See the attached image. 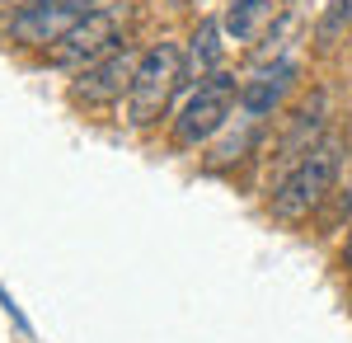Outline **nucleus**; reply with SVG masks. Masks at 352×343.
Masks as SVG:
<instances>
[{"instance_id":"nucleus-15","label":"nucleus","mask_w":352,"mask_h":343,"mask_svg":"<svg viewBox=\"0 0 352 343\" xmlns=\"http://www.w3.org/2000/svg\"><path fill=\"white\" fill-rule=\"evenodd\" d=\"M169 5H192V0H169Z\"/></svg>"},{"instance_id":"nucleus-2","label":"nucleus","mask_w":352,"mask_h":343,"mask_svg":"<svg viewBox=\"0 0 352 343\" xmlns=\"http://www.w3.org/2000/svg\"><path fill=\"white\" fill-rule=\"evenodd\" d=\"M179 90H184V43L160 38V43L141 48L132 90H127V127L132 132H151Z\"/></svg>"},{"instance_id":"nucleus-5","label":"nucleus","mask_w":352,"mask_h":343,"mask_svg":"<svg viewBox=\"0 0 352 343\" xmlns=\"http://www.w3.org/2000/svg\"><path fill=\"white\" fill-rule=\"evenodd\" d=\"M136 61H141V48H132V43L113 48L109 56L89 61V66H80V71L71 76L66 99H71L76 108H85V113H104V108L122 104V99H127V90H132Z\"/></svg>"},{"instance_id":"nucleus-9","label":"nucleus","mask_w":352,"mask_h":343,"mask_svg":"<svg viewBox=\"0 0 352 343\" xmlns=\"http://www.w3.org/2000/svg\"><path fill=\"white\" fill-rule=\"evenodd\" d=\"M221 33H226L221 19H197L188 48H184V85H188V80H207L212 71H221V56H226Z\"/></svg>"},{"instance_id":"nucleus-6","label":"nucleus","mask_w":352,"mask_h":343,"mask_svg":"<svg viewBox=\"0 0 352 343\" xmlns=\"http://www.w3.org/2000/svg\"><path fill=\"white\" fill-rule=\"evenodd\" d=\"M89 10H94V5H85V0H19V5L10 10V19H5V33H10V43H19V48L52 52Z\"/></svg>"},{"instance_id":"nucleus-8","label":"nucleus","mask_w":352,"mask_h":343,"mask_svg":"<svg viewBox=\"0 0 352 343\" xmlns=\"http://www.w3.org/2000/svg\"><path fill=\"white\" fill-rule=\"evenodd\" d=\"M324 108H329L324 94H315V99L296 113V123L287 127V136H282V141H277V151H272V160H277V165H296V160L305 156L315 141H324V136H329L324 132Z\"/></svg>"},{"instance_id":"nucleus-13","label":"nucleus","mask_w":352,"mask_h":343,"mask_svg":"<svg viewBox=\"0 0 352 343\" xmlns=\"http://www.w3.org/2000/svg\"><path fill=\"white\" fill-rule=\"evenodd\" d=\"M338 264L352 273V226H348V240H343V254H338Z\"/></svg>"},{"instance_id":"nucleus-12","label":"nucleus","mask_w":352,"mask_h":343,"mask_svg":"<svg viewBox=\"0 0 352 343\" xmlns=\"http://www.w3.org/2000/svg\"><path fill=\"white\" fill-rule=\"evenodd\" d=\"M0 311H5V315L14 320V329H19V334H33V324H28V315L19 311V306H14V296H10L5 287H0Z\"/></svg>"},{"instance_id":"nucleus-11","label":"nucleus","mask_w":352,"mask_h":343,"mask_svg":"<svg viewBox=\"0 0 352 343\" xmlns=\"http://www.w3.org/2000/svg\"><path fill=\"white\" fill-rule=\"evenodd\" d=\"M348 33H352V0H329L315 19V48L333 52L338 43H348Z\"/></svg>"},{"instance_id":"nucleus-3","label":"nucleus","mask_w":352,"mask_h":343,"mask_svg":"<svg viewBox=\"0 0 352 343\" xmlns=\"http://www.w3.org/2000/svg\"><path fill=\"white\" fill-rule=\"evenodd\" d=\"M240 85L226 66L212 71L207 80H197L188 90V99L184 108L174 113V123H169V141H174V151H197V146H207L212 136L230 123V113L240 108Z\"/></svg>"},{"instance_id":"nucleus-4","label":"nucleus","mask_w":352,"mask_h":343,"mask_svg":"<svg viewBox=\"0 0 352 343\" xmlns=\"http://www.w3.org/2000/svg\"><path fill=\"white\" fill-rule=\"evenodd\" d=\"M127 19H132V10H127V0L118 5V0H109V5H99V10H89L80 24L71 28L61 43H56L52 52H43V61L47 66H56V71H80V66H89V61H99V56H109L113 48H122L127 38H122V28H127Z\"/></svg>"},{"instance_id":"nucleus-16","label":"nucleus","mask_w":352,"mask_h":343,"mask_svg":"<svg viewBox=\"0 0 352 343\" xmlns=\"http://www.w3.org/2000/svg\"><path fill=\"white\" fill-rule=\"evenodd\" d=\"M292 5H300V0H292Z\"/></svg>"},{"instance_id":"nucleus-14","label":"nucleus","mask_w":352,"mask_h":343,"mask_svg":"<svg viewBox=\"0 0 352 343\" xmlns=\"http://www.w3.org/2000/svg\"><path fill=\"white\" fill-rule=\"evenodd\" d=\"M85 5H94V10H99V5H109V0H85Z\"/></svg>"},{"instance_id":"nucleus-10","label":"nucleus","mask_w":352,"mask_h":343,"mask_svg":"<svg viewBox=\"0 0 352 343\" xmlns=\"http://www.w3.org/2000/svg\"><path fill=\"white\" fill-rule=\"evenodd\" d=\"M272 19V0H230L226 14H221V28L230 43H249L258 38V28Z\"/></svg>"},{"instance_id":"nucleus-1","label":"nucleus","mask_w":352,"mask_h":343,"mask_svg":"<svg viewBox=\"0 0 352 343\" xmlns=\"http://www.w3.org/2000/svg\"><path fill=\"white\" fill-rule=\"evenodd\" d=\"M343 160H348V146H343L338 132H329L324 141H315V146H310L296 165H287L282 179L268 188V216L282 221V226L305 221V216L333 193L338 174H343Z\"/></svg>"},{"instance_id":"nucleus-7","label":"nucleus","mask_w":352,"mask_h":343,"mask_svg":"<svg viewBox=\"0 0 352 343\" xmlns=\"http://www.w3.org/2000/svg\"><path fill=\"white\" fill-rule=\"evenodd\" d=\"M296 85H300L296 56H277V61L254 66V76L240 85V118L244 123H268L272 113H282V104L292 99Z\"/></svg>"},{"instance_id":"nucleus-17","label":"nucleus","mask_w":352,"mask_h":343,"mask_svg":"<svg viewBox=\"0 0 352 343\" xmlns=\"http://www.w3.org/2000/svg\"><path fill=\"white\" fill-rule=\"evenodd\" d=\"M348 160H352V156H348Z\"/></svg>"}]
</instances>
